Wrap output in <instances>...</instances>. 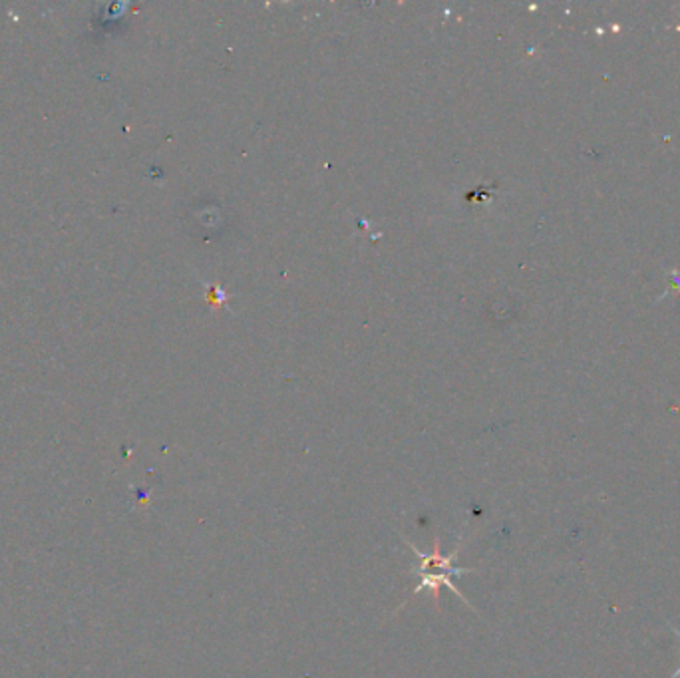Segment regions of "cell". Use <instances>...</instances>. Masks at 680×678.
I'll list each match as a JSON object with an SVG mask.
<instances>
[{
    "label": "cell",
    "mask_w": 680,
    "mask_h": 678,
    "mask_svg": "<svg viewBox=\"0 0 680 678\" xmlns=\"http://www.w3.org/2000/svg\"><path fill=\"white\" fill-rule=\"evenodd\" d=\"M408 546H410L412 553H414V558H416V563H414V567H412V575H416V579H418V585H416L414 591H412V595H418L420 591H424V589H430V591L436 593V605L440 607L438 591H440L442 585H445L450 589V591L455 593V597H460L466 605H470V601H467V599L460 593V589L455 587L454 581H452L454 577H462V575L476 571V569H467V567H455L454 561H455V558H458L460 548H455L454 553H450V555H442L440 539L434 541V551L432 553H422L420 549L412 546L410 541H408Z\"/></svg>",
    "instance_id": "cell-1"
},
{
    "label": "cell",
    "mask_w": 680,
    "mask_h": 678,
    "mask_svg": "<svg viewBox=\"0 0 680 678\" xmlns=\"http://www.w3.org/2000/svg\"><path fill=\"white\" fill-rule=\"evenodd\" d=\"M673 627V632H675V635L678 637V641H680V629H676L675 625H671ZM671 678H680V666H678V669H676V673L671 676Z\"/></svg>",
    "instance_id": "cell-2"
}]
</instances>
